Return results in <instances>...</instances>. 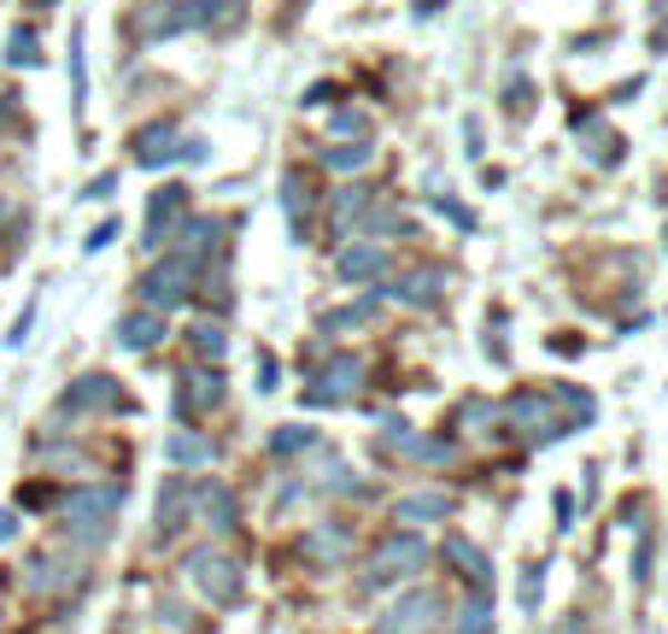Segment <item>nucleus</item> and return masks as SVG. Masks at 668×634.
Instances as JSON below:
<instances>
[{"label":"nucleus","instance_id":"obj_31","mask_svg":"<svg viewBox=\"0 0 668 634\" xmlns=\"http://www.w3.org/2000/svg\"><path fill=\"white\" fill-rule=\"evenodd\" d=\"M12 529H18V517H12V511H0V541H7Z\"/></svg>","mask_w":668,"mask_h":634},{"label":"nucleus","instance_id":"obj_28","mask_svg":"<svg viewBox=\"0 0 668 634\" xmlns=\"http://www.w3.org/2000/svg\"><path fill=\"white\" fill-rule=\"evenodd\" d=\"M194 346H205V353H223L229 335L217 330V323H200V330H194Z\"/></svg>","mask_w":668,"mask_h":634},{"label":"nucleus","instance_id":"obj_2","mask_svg":"<svg viewBox=\"0 0 668 634\" xmlns=\"http://www.w3.org/2000/svg\"><path fill=\"white\" fill-rule=\"evenodd\" d=\"M188 576H194V587L205 593V600H217V605H235L241 600V564L229 558V552H194L188 558Z\"/></svg>","mask_w":668,"mask_h":634},{"label":"nucleus","instance_id":"obj_20","mask_svg":"<svg viewBox=\"0 0 668 634\" xmlns=\"http://www.w3.org/2000/svg\"><path fill=\"white\" fill-rule=\"evenodd\" d=\"M446 552H452V564L464 570L469 582H493V564L482 558V546H469V541H446Z\"/></svg>","mask_w":668,"mask_h":634},{"label":"nucleus","instance_id":"obj_15","mask_svg":"<svg viewBox=\"0 0 668 634\" xmlns=\"http://www.w3.org/2000/svg\"><path fill=\"white\" fill-rule=\"evenodd\" d=\"M375 271H387V253L382 248H346L341 253V282H370Z\"/></svg>","mask_w":668,"mask_h":634},{"label":"nucleus","instance_id":"obj_19","mask_svg":"<svg viewBox=\"0 0 668 634\" xmlns=\"http://www.w3.org/2000/svg\"><path fill=\"white\" fill-rule=\"evenodd\" d=\"M164 453H171L176 464H205V459H212V441H205V435H194V429H176Z\"/></svg>","mask_w":668,"mask_h":634},{"label":"nucleus","instance_id":"obj_26","mask_svg":"<svg viewBox=\"0 0 668 634\" xmlns=\"http://www.w3.org/2000/svg\"><path fill=\"white\" fill-rule=\"evenodd\" d=\"M405 453H411L416 464H446L452 446H446V441H411V435H405Z\"/></svg>","mask_w":668,"mask_h":634},{"label":"nucleus","instance_id":"obj_14","mask_svg":"<svg viewBox=\"0 0 668 634\" xmlns=\"http://www.w3.org/2000/svg\"><path fill=\"white\" fill-rule=\"evenodd\" d=\"M30 587H59V582H77L82 576V558H30Z\"/></svg>","mask_w":668,"mask_h":634},{"label":"nucleus","instance_id":"obj_13","mask_svg":"<svg viewBox=\"0 0 668 634\" xmlns=\"http://www.w3.org/2000/svg\"><path fill=\"white\" fill-rule=\"evenodd\" d=\"M159 341H164V318H153V312H135V318L118 323V346H130V353H141V346H159Z\"/></svg>","mask_w":668,"mask_h":634},{"label":"nucleus","instance_id":"obj_11","mask_svg":"<svg viewBox=\"0 0 668 634\" xmlns=\"http://www.w3.org/2000/svg\"><path fill=\"white\" fill-rule=\"evenodd\" d=\"M182 207H188V189H182V182H171V189H159V194H153V212H148V248H159L164 235H176Z\"/></svg>","mask_w":668,"mask_h":634},{"label":"nucleus","instance_id":"obj_18","mask_svg":"<svg viewBox=\"0 0 668 634\" xmlns=\"http://www.w3.org/2000/svg\"><path fill=\"white\" fill-rule=\"evenodd\" d=\"M311 446H317V429H305V423H287V429H276V435H270V453H276V459L311 453Z\"/></svg>","mask_w":668,"mask_h":634},{"label":"nucleus","instance_id":"obj_8","mask_svg":"<svg viewBox=\"0 0 668 634\" xmlns=\"http://www.w3.org/2000/svg\"><path fill=\"white\" fill-rule=\"evenodd\" d=\"M223 400V376L205 371V364H188V371L176 376V412L194 417V412H212V405Z\"/></svg>","mask_w":668,"mask_h":634},{"label":"nucleus","instance_id":"obj_6","mask_svg":"<svg viewBox=\"0 0 668 634\" xmlns=\"http://www.w3.org/2000/svg\"><path fill=\"white\" fill-rule=\"evenodd\" d=\"M423 564H428V546L416 541V535H399V541L382 546V558L370 564V582H375V587H382V582H405V576H416Z\"/></svg>","mask_w":668,"mask_h":634},{"label":"nucleus","instance_id":"obj_23","mask_svg":"<svg viewBox=\"0 0 668 634\" xmlns=\"http://www.w3.org/2000/svg\"><path fill=\"white\" fill-rule=\"evenodd\" d=\"M457 634H493V600H464V611H457Z\"/></svg>","mask_w":668,"mask_h":634},{"label":"nucleus","instance_id":"obj_22","mask_svg":"<svg viewBox=\"0 0 668 634\" xmlns=\"http://www.w3.org/2000/svg\"><path fill=\"white\" fill-rule=\"evenodd\" d=\"M452 500L446 494H416V500H399V517L405 523H434V517H446Z\"/></svg>","mask_w":668,"mask_h":634},{"label":"nucleus","instance_id":"obj_9","mask_svg":"<svg viewBox=\"0 0 668 634\" xmlns=\"http://www.w3.org/2000/svg\"><path fill=\"white\" fill-rule=\"evenodd\" d=\"M510 423L522 429V435H534V441L563 435V423L551 417V400H546V394H516V400H510Z\"/></svg>","mask_w":668,"mask_h":634},{"label":"nucleus","instance_id":"obj_7","mask_svg":"<svg viewBox=\"0 0 668 634\" xmlns=\"http://www.w3.org/2000/svg\"><path fill=\"white\" fill-rule=\"evenodd\" d=\"M358 388H364V364H358V359H334L328 371H317V376H311L305 400H311V405H334V400L358 394Z\"/></svg>","mask_w":668,"mask_h":634},{"label":"nucleus","instance_id":"obj_27","mask_svg":"<svg viewBox=\"0 0 668 634\" xmlns=\"http://www.w3.org/2000/svg\"><path fill=\"white\" fill-rule=\"evenodd\" d=\"M7 59H12V66H36V59H41V48L30 42V30H18V42L7 48Z\"/></svg>","mask_w":668,"mask_h":634},{"label":"nucleus","instance_id":"obj_29","mask_svg":"<svg viewBox=\"0 0 668 634\" xmlns=\"http://www.w3.org/2000/svg\"><path fill=\"white\" fill-rule=\"evenodd\" d=\"M334 135H364V118L358 112H341V118H334Z\"/></svg>","mask_w":668,"mask_h":634},{"label":"nucleus","instance_id":"obj_3","mask_svg":"<svg viewBox=\"0 0 668 634\" xmlns=\"http://www.w3.org/2000/svg\"><path fill=\"white\" fill-rule=\"evenodd\" d=\"M434 623H441V593L416 587V593L393 600L382 617H375V634H428Z\"/></svg>","mask_w":668,"mask_h":634},{"label":"nucleus","instance_id":"obj_16","mask_svg":"<svg viewBox=\"0 0 668 634\" xmlns=\"http://www.w3.org/2000/svg\"><path fill=\"white\" fill-rule=\"evenodd\" d=\"M194 500H200V517L212 523L217 535H223V529H235V500H229V487H200Z\"/></svg>","mask_w":668,"mask_h":634},{"label":"nucleus","instance_id":"obj_30","mask_svg":"<svg viewBox=\"0 0 668 634\" xmlns=\"http://www.w3.org/2000/svg\"><path fill=\"white\" fill-rule=\"evenodd\" d=\"M534 593H539V570L528 564V570H522V605H539Z\"/></svg>","mask_w":668,"mask_h":634},{"label":"nucleus","instance_id":"obj_24","mask_svg":"<svg viewBox=\"0 0 668 634\" xmlns=\"http://www.w3.org/2000/svg\"><path fill=\"white\" fill-rule=\"evenodd\" d=\"M334 223H341V230H364V189H341V200H334Z\"/></svg>","mask_w":668,"mask_h":634},{"label":"nucleus","instance_id":"obj_1","mask_svg":"<svg viewBox=\"0 0 668 634\" xmlns=\"http://www.w3.org/2000/svg\"><path fill=\"white\" fill-rule=\"evenodd\" d=\"M118 505H123L118 487H82V494H71V500H65V529H71V541L100 546V541L112 535Z\"/></svg>","mask_w":668,"mask_h":634},{"label":"nucleus","instance_id":"obj_10","mask_svg":"<svg viewBox=\"0 0 668 634\" xmlns=\"http://www.w3.org/2000/svg\"><path fill=\"white\" fill-rule=\"evenodd\" d=\"M130 24H135L141 42H159V36H171V30H182V24H188V12L176 7V0H141Z\"/></svg>","mask_w":668,"mask_h":634},{"label":"nucleus","instance_id":"obj_17","mask_svg":"<svg viewBox=\"0 0 668 634\" xmlns=\"http://www.w3.org/2000/svg\"><path fill=\"white\" fill-rule=\"evenodd\" d=\"M176 153H182V148H176V135L164 130V124L135 135V159H141V165H164V159H176Z\"/></svg>","mask_w":668,"mask_h":634},{"label":"nucleus","instance_id":"obj_32","mask_svg":"<svg viewBox=\"0 0 668 634\" xmlns=\"http://www.w3.org/2000/svg\"><path fill=\"white\" fill-rule=\"evenodd\" d=\"M0 218H7V200H0Z\"/></svg>","mask_w":668,"mask_h":634},{"label":"nucleus","instance_id":"obj_12","mask_svg":"<svg viewBox=\"0 0 668 634\" xmlns=\"http://www.w3.org/2000/svg\"><path fill=\"white\" fill-rule=\"evenodd\" d=\"M393 300H405V305H434L446 294V271H434V264H423V271H411V276H399L387 289Z\"/></svg>","mask_w":668,"mask_h":634},{"label":"nucleus","instance_id":"obj_25","mask_svg":"<svg viewBox=\"0 0 668 634\" xmlns=\"http://www.w3.org/2000/svg\"><path fill=\"white\" fill-rule=\"evenodd\" d=\"M364 159H370V141H364V135L352 141V148H328V165H334V171H358Z\"/></svg>","mask_w":668,"mask_h":634},{"label":"nucleus","instance_id":"obj_21","mask_svg":"<svg viewBox=\"0 0 668 634\" xmlns=\"http://www.w3.org/2000/svg\"><path fill=\"white\" fill-rule=\"evenodd\" d=\"M188 500H194V494H188L182 482H164L159 487V529H176L188 517Z\"/></svg>","mask_w":668,"mask_h":634},{"label":"nucleus","instance_id":"obj_5","mask_svg":"<svg viewBox=\"0 0 668 634\" xmlns=\"http://www.w3.org/2000/svg\"><path fill=\"white\" fill-rule=\"evenodd\" d=\"M188 289H194V259H164V264H153L148 276H141V294H148L153 305H182L188 300Z\"/></svg>","mask_w":668,"mask_h":634},{"label":"nucleus","instance_id":"obj_4","mask_svg":"<svg viewBox=\"0 0 668 634\" xmlns=\"http://www.w3.org/2000/svg\"><path fill=\"white\" fill-rule=\"evenodd\" d=\"M123 405H130V400H123V388L112 382V376H77L71 388H65V400H59V412H123Z\"/></svg>","mask_w":668,"mask_h":634}]
</instances>
